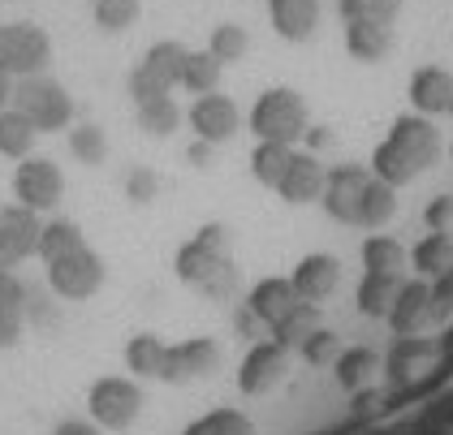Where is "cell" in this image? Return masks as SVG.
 <instances>
[{
    "label": "cell",
    "mask_w": 453,
    "mask_h": 435,
    "mask_svg": "<svg viewBox=\"0 0 453 435\" xmlns=\"http://www.w3.org/2000/svg\"><path fill=\"white\" fill-rule=\"evenodd\" d=\"M346 52L363 65H376L393 52V22L376 18H349L346 22Z\"/></svg>",
    "instance_id": "cell-20"
},
{
    "label": "cell",
    "mask_w": 453,
    "mask_h": 435,
    "mask_svg": "<svg viewBox=\"0 0 453 435\" xmlns=\"http://www.w3.org/2000/svg\"><path fill=\"white\" fill-rule=\"evenodd\" d=\"M48 285H52L57 298L87 301L91 294H100V285H104V259L91 246H78V250L48 263Z\"/></svg>",
    "instance_id": "cell-7"
},
{
    "label": "cell",
    "mask_w": 453,
    "mask_h": 435,
    "mask_svg": "<svg viewBox=\"0 0 453 435\" xmlns=\"http://www.w3.org/2000/svg\"><path fill=\"white\" fill-rule=\"evenodd\" d=\"M285 375H289V349L277 340H255L238 362V388L246 397H264L285 384Z\"/></svg>",
    "instance_id": "cell-9"
},
{
    "label": "cell",
    "mask_w": 453,
    "mask_h": 435,
    "mask_svg": "<svg viewBox=\"0 0 453 435\" xmlns=\"http://www.w3.org/2000/svg\"><path fill=\"white\" fill-rule=\"evenodd\" d=\"M449 100H453V73L441 65H418L411 73V103L415 112L423 117H441L449 112Z\"/></svg>",
    "instance_id": "cell-21"
},
{
    "label": "cell",
    "mask_w": 453,
    "mask_h": 435,
    "mask_svg": "<svg viewBox=\"0 0 453 435\" xmlns=\"http://www.w3.org/2000/svg\"><path fill=\"white\" fill-rule=\"evenodd\" d=\"M402 289V276L397 271H363L358 289H354V306L367 315V319H388V306Z\"/></svg>",
    "instance_id": "cell-24"
},
{
    "label": "cell",
    "mask_w": 453,
    "mask_h": 435,
    "mask_svg": "<svg viewBox=\"0 0 453 435\" xmlns=\"http://www.w3.org/2000/svg\"><path fill=\"white\" fill-rule=\"evenodd\" d=\"M35 138H39V130L31 126L27 112H18L13 103L0 112V156L4 160H27L35 151Z\"/></svg>",
    "instance_id": "cell-28"
},
{
    "label": "cell",
    "mask_w": 453,
    "mask_h": 435,
    "mask_svg": "<svg viewBox=\"0 0 453 435\" xmlns=\"http://www.w3.org/2000/svg\"><path fill=\"white\" fill-rule=\"evenodd\" d=\"M436 160H441V130L432 126V117L406 112L376 142L367 168H372V177H380V181H388L397 190V186H411L418 172H427Z\"/></svg>",
    "instance_id": "cell-1"
},
{
    "label": "cell",
    "mask_w": 453,
    "mask_h": 435,
    "mask_svg": "<svg viewBox=\"0 0 453 435\" xmlns=\"http://www.w3.org/2000/svg\"><path fill=\"white\" fill-rule=\"evenodd\" d=\"M52 435H100V427L87 423V418H65V423H57V431Z\"/></svg>",
    "instance_id": "cell-47"
},
{
    "label": "cell",
    "mask_w": 453,
    "mask_h": 435,
    "mask_svg": "<svg viewBox=\"0 0 453 435\" xmlns=\"http://www.w3.org/2000/svg\"><path fill=\"white\" fill-rule=\"evenodd\" d=\"M342 349H346V345H342V336L333 332V328H324V324H319V328L298 345V354H303V362H307V367H333Z\"/></svg>",
    "instance_id": "cell-39"
},
{
    "label": "cell",
    "mask_w": 453,
    "mask_h": 435,
    "mask_svg": "<svg viewBox=\"0 0 453 435\" xmlns=\"http://www.w3.org/2000/svg\"><path fill=\"white\" fill-rule=\"evenodd\" d=\"M289 156H294V147H285V142H255V151H250V177H255L259 186L277 190Z\"/></svg>",
    "instance_id": "cell-34"
},
{
    "label": "cell",
    "mask_w": 453,
    "mask_h": 435,
    "mask_svg": "<svg viewBox=\"0 0 453 435\" xmlns=\"http://www.w3.org/2000/svg\"><path fill=\"white\" fill-rule=\"evenodd\" d=\"M397 216V190L380 181V177H372L367 186H363V199H358V229H384L388 220Z\"/></svg>",
    "instance_id": "cell-27"
},
{
    "label": "cell",
    "mask_w": 453,
    "mask_h": 435,
    "mask_svg": "<svg viewBox=\"0 0 453 435\" xmlns=\"http://www.w3.org/2000/svg\"><path fill=\"white\" fill-rule=\"evenodd\" d=\"M432 298L441 301V306H453V263L432 280Z\"/></svg>",
    "instance_id": "cell-46"
},
{
    "label": "cell",
    "mask_w": 453,
    "mask_h": 435,
    "mask_svg": "<svg viewBox=\"0 0 453 435\" xmlns=\"http://www.w3.org/2000/svg\"><path fill=\"white\" fill-rule=\"evenodd\" d=\"M337 9H342V22H349V18L397 22V13H402V0H337Z\"/></svg>",
    "instance_id": "cell-40"
},
{
    "label": "cell",
    "mask_w": 453,
    "mask_h": 435,
    "mask_svg": "<svg viewBox=\"0 0 453 435\" xmlns=\"http://www.w3.org/2000/svg\"><path fill=\"white\" fill-rule=\"evenodd\" d=\"M246 48H250V39L238 22H220V27H211L208 34V52L220 61V65H234V61H242Z\"/></svg>",
    "instance_id": "cell-38"
},
{
    "label": "cell",
    "mask_w": 453,
    "mask_h": 435,
    "mask_svg": "<svg viewBox=\"0 0 453 435\" xmlns=\"http://www.w3.org/2000/svg\"><path fill=\"white\" fill-rule=\"evenodd\" d=\"M220 73H225V65L211 57L208 48H199V52H186V65H181V82L177 87H186L190 95H208V91H220Z\"/></svg>",
    "instance_id": "cell-32"
},
{
    "label": "cell",
    "mask_w": 453,
    "mask_h": 435,
    "mask_svg": "<svg viewBox=\"0 0 453 435\" xmlns=\"http://www.w3.org/2000/svg\"><path fill=\"white\" fill-rule=\"evenodd\" d=\"M87 409H91V423L96 427L126 431V427H134V418L142 414V388L130 375H104V379L91 384Z\"/></svg>",
    "instance_id": "cell-5"
},
{
    "label": "cell",
    "mask_w": 453,
    "mask_h": 435,
    "mask_svg": "<svg viewBox=\"0 0 453 435\" xmlns=\"http://www.w3.org/2000/svg\"><path fill=\"white\" fill-rule=\"evenodd\" d=\"M315 328H319V301H303V298H298L289 310H285V315H280L277 324L268 328V336L294 354V349H298V345H303Z\"/></svg>",
    "instance_id": "cell-26"
},
{
    "label": "cell",
    "mask_w": 453,
    "mask_h": 435,
    "mask_svg": "<svg viewBox=\"0 0 453 435\" xmlns=\"http://www.w3.org/2000/svg\"><path fill=\"white\" fill-rule=\"evenodd\" d=\"M411 263V250L397 241L393 233H372L363 241V271H397Z\"/></svg>",
    "instance_id": "cell-31"
},
{
    "label": "cell",
    "mask_w": 453,
    "mask_h": 435,
    "mask_svg": "<svg viewBox=\"0 0 453 435\" xmlns=\"http://www.w3.org/2000/svg\"><path fill=\"white\" fill-rule=\"evenodd\" d=\"M186 435H255V423L242 409H211L203 418H195Z\"/></svg>",
    "instance_id": "cell-36"
},
{
    "label": "cell",
    "mask_w": 453,
    "mask_h": 435,
    "mask_svg": "<svg viewBox=\"0 0 453 435\" xmlns=\"http://www.w3.org/2000/svg\"><path fill=\"white\" fill-rule=\"evenodd\" d=\"M294 301H298V294H294L289 276H264V280H255V285H250V294H246L242 306L259 319V324H264V328H273Z\"/></svg>",
    "instance_id": "cell-22"
},
{
    "label": "cell",
    "mask_w": 453,
    "mask_h": 435,
    "mask_svg": "<svg viewBox=\"0 0 453 435\" xmlns=\"http://www.w3.org/2000/svg\"><path fill=\"white\" fill-rule=\"evenodd\" d=\"M65 195V172L48 156H27L13 168V199L31 211H52Z\"/></svg>",
    "instance_id": "cell-8"
},
{
    "label": "cell",
    "mask_w": 453,
    "mask_h": 435,
    "mask_svg": "<svg viewBox=\"0 0 453 435\" xmlns=\"http://www.w3.org/2000/svg\"><path fill=\"white\" fill-rule=\"evenodd\" d=\"M211 151H216L211 142H203V138H195V142H190V151H186V160H190L195 168H208V164H211Z\"/></svg>",
    "instance_id": "cell-48"
},
{
    "label": "cell",
    "mask_w": 453,
    "mask_h": 435,
    "mask_svg": "<svg viewBox=\"0 0 453 435\" xmlns=\"http://www.w3.org/2000/svg\"><path fill=\"white\" fill-rule=\"evenodd\" d=\"M380 370H384V358L372 345H349V349L337 354V362H333V375H337V384H342L346 393H367Z\"/></svg>",
    "instance_id": "cell-23"
},
{
    "label": "cell",
    "mask_w": 453,
    "mask_h": 435,
    "mask_svg": "<svg viewBox=\"0 0 453 435\" xmlns=\"http://www.w3.org/2000/svg\"><path fill=\"white\" fill-rule=\"evenodd\" d=\"M324 177H328V164H324L315 151H307V147H294V156H289V164H285V172H280V181H277V195L289 202V207L319 202Z\"/></svg>",
    "instance_id": "cell-13"
},
{
    "label": "cell",
    "mask_w": 453,
    "mask_h": 435,
    "mask_svg": "<svg viewBox=\"0 0 453 435\" xmlns=\"http://www.w3.org/2000/svg\"><path fill=\"white\" fill-rule=\"evenodd\" d=\"M126 367L134 370L139 379H165V370H169V340H160L156 332L130 336V345H126Z\"/></svg>",
    "instance_id": "cell-25"
},
{
    "label": "cell",
    "mask_w": 453,
    "mask_h": 435,
    "mask_svg": "<svg viewBox=\"0 0 453 435\" xmlns=\"http://www.w3.org/2000/svg\"><path fill=\"white\" fill-rule=\"evenodd\" d=\"M303 142H307V151H315V156H319V151H328V147L337 142V134H333L328 126H307V134H303Z\"/></svg>",
    "instance_id": "cell-45"
},
{
    "label": "cell",
    "mask_w": 453,
    "mask_h": 435,
    "mask_svg": "<svg viewBox=\"0 0 453 435\" xmlns=\"http://www.w3.org/2000/svg\"><path fill=\"white\" fill-rule=\"evenodd\" d=\"M27 285L13 276V271H0V310H22L27 315Z\"/></svg>",
    "instance_id": "cell-42"
},
{
    "label": "cell",
    "mask_w": 453,
    "mask_h": 435,
    "mask_svg": "<svg viewBox=\"0 0 453 435\" xmlns=\"http://www.w3.org/2000/svg\"><path fill=\"white\" fill-rule=\"evenodd\" d=\"M411 263L423 280H436L441 271L453 263V237L445 229H432V233H423L415 241V250H411Z\"/></svg>",
    "instance_id": "cell-29"
},
{
    "label": "cell",
    "mask_w": 453,
    "mask_h": 435,
    "mask_svg": "<svg viewBox=\"0 0 453 435\" xmlns=\"http://www.w3.org/2000/svg\"><path fill=\"white\" fill-rule=\"evenodd\" d=\"M220 268H229V255H225V229H203L181 255H177V276L190 280V285H208Z\"/></svg>",
    "instance_id": "cell-14"
},
{
    "label": "cell",
    "mask_w": 453,
    "mask_h": 435,
    "mask_svg": "<svg viewBox=\"0 0 453 435\" xmlns=\"http://www.w3.org/2000/svg\"><path fill=\"white\" fill-rule=\"evenodd\" d=\"M289 285H294V294L303 301H328L337 294V285H342V263L328 250H311V255H303L294 263Z\"/></svg>",
    "instance_id": "cell-15"
},
{
    "label": "cell",
    "mask_w": 453,
    "mask_h": 435,
    "mask_svg": "<svg viewBox=\"0 0 453 435\" xmlns=\"http://www.w3.org/2000/svg\"><path fill=\"white\" fill-rule=\"evenodd\" d=\"M13 108L31 117L39 134H57V130H70L73 121V100L70 91L48 78V73H35V78H18L13 82Z\"/></svg>",
    "instance_id": "cell-3"
},
{
    "label": "cell",
    "mask_w": 453,
    "mask_h": 435,
    "mask_svg": "<svg viewBox=\"0 0 453 435\" xmlns=\"http://www.w3.org/2000/svg\"><path fill=\"white\" fill-rule=\"evenodd\" d=\"M160 195V172L147 164H134L126 172V199L134 202V207H147V202H156Z\"/></svg>",
    "instance_id": "cell-41"
},
{
    "label": "cell",
    "mask_w": 453,
    "mask_h": 435,
    "mask_svg": "<svg viewBox=\"0 0 453 435\" xmlns=\"http://www.w3.org/2000/svg\"><path fill=\"white\" fill-rule=\"evenodd\" d=\"M139 112V130L147 138H173L181 126V108L173 103V95H151V100L134 103Z\"/></svg>",
    "instance_id": "cell-30"
},
{
    "label": "cell",
    "mask_w": 453,
    "mask_h": 435,
    "mask_svg": "<svg viewBox=\"0 0 453 435\" xmlns=\"http://www.w3.org/2000/svg\"><path fill=\"white\" fill-rule=\"evenodd\" d=\"M91 13L104 34H121L139 22V0H91Z\"/></svg>",
    "instance_id": "cell-37"
},
{
    "label": "cell",
    "mask_w": 453,
    "mask_h": 435,
    "mask_svg": "<svg viewBox=\"0 0 453 435\" xmlns=\"http://www.w3.org/2000/svg\"><path fill=\"white\" fill-rule=\"evenodd\" d=\"M449 117H453V100H449Z\"/></svg>",
    "instance_id": "cell-51"
},
{
    "label": "cell",
    "mask_w": 453,
    "mask_h": 435,
    "mask_svg": "<svg viewBox=\"0 0 453 435\" xmlns=\"http://www.w3.org/2000/svg\"><path fill=\"white\" fill-rule=\"evenodd\" d=\"M449 156H453V142H449Z\"/></svg>",
    "instance_id": "cell-52"
},
{
    "label": "cell",
    "mask_w": 453,
    "mask_h": 435,
    "mask_svg": "<svg viewBox=\"0 0 453 435\" xmlns=\"http://www.w3.org/2000/svg\"><path fill=\"white\" fill-rule=\"evenodd\" d=\"M441 358V345L432 340V336H393V345H388V354H384V370H388V379L393 384H411L418 370H427L432 362Z\"/></svg>",
    "instance_id": "cell-17"
},
{
    "label": "cell",
    "mask_w": 453,
    "mask_h": 435,
    "mask_svg": "<svg viewBox=\"0 0 453 435\" xmlns=\"http://www.w3.org/2000/svg\"><path fill=\"white\" fill-rule=\"evenodd\" d=\"M78 246H87V241H82V229H78L73 220H48V225L39 229L35 255L43 259V263H52V259L70 255V250H78Z\"/></svg>",
    "instance_id": "cell-33"
},
{
    "label": "cell",
    "mask_w": 453,
    "mask_h": 435,
    "mask_svg": "<svg viewBox=\"0 0 453 435\" xmlns=\"http://www.w3.org/2000/svg\"><path fill=\"white\" fill-rule=\"evenodd\" d=\"M186 43L177 39H160L142 52V61L130 69V100H151V95H169L181 82V65H186Z\"/></svg>",
    "instance_id": "cell-6"
},
{
    "label": "cell",
    "mask_w": 453,
    "mask_h": 435,
    "mask_svg": "<svg viewBox=\"0 0 453 435\" xmlns=\"http://www.w3.org/2000/svg\"><path fill=\"white\" fill-rule=\"evenodd\" d=\"M319 9H324V0H268L273 31L285 43H307L319 27Z\"/></svg>",
    "instance_id": "cell-19"
},
{
    "label": "cell",
    "mask_w": 453,
    "mask_h": 435,
    "mask_svg": "<svg viewBox=\"0 0 453 435\" xmlns=\"http://www.w3.org/2000/svg\"><path fill=\"white\" fill-rule=\"evenodd\" d=\"M39 229H43L39 211L22 207L18 199L0 207V271H13L18 263H27L35 255Z\"/></svg>",
    "instance_id": "cell-10"
},
{
    "label": "cell",
    "mask_w": 453,
    "mask_h": 435,
    "mask_svg": "<svg viewBox=\"0 0 453 435\" xmlns=\"http://www.w3.org/2000/svg\"><path fill=\"white\" fill-rule=\"evenodd\" d=\"M22 324H27L22 310H0V349H13L22 340Z\"/></svg>",
    "instance_id": "cell-43"
},
{
    "label": "cell",
    "mask_w": 453,
    "mask_h": 435,
    "mask_svg": "<svg viewBox=\"0 0 453 435\" xmlns=\"http://www.w3.org/2000/svg\"><path fill=\"white\" fill-rule=\"evenodd\" d=\"M52 61V39L35 22H4L0 27V73L18 78H35Z\"/></svg>",
    "instance_id": "cell-4"
},
{
    "label": "cell",
    "mask_w": 453,
    "mask_h": 435,
    "mask_svg": "<svg viewBox=\"0 0 453 435\" xmlns=\"http://www.w3.org/2000/svg\"><path fill=\"white\" fill-rule=\"evenodd\" d=\"M9 103H13V78H9V73H0V112H4Z\"/></svg>",
    "instance_id": "cell-50"
},
{
    "label": "cell",
    "mask_w": 453,
    "mask_h": 435,
    "mask_svg": "<svg viewBox=\"0 0 453 435\" xmlns=\"http://www.w3.org/2000/svg\"><path fill=\"white\" fill-rule=\"evenodd\" d=\"M423 220H427V229H449V220H453V199L449 195H436L432 207L423 211Z\"/></svg>",
    "instance_id": "cell-44"
},
{
    "label": "cell",
    "mask_w": 453,
    "mask_h": 435,
    "mask_svg": "<svg viewBox=\"0 0 453 435\" xmlns=\"http://www.w3.org/2000/svg\"><path fill=\"white\" fill-rule=\"evenodd\" d=\"M255 328H264V324H259V319H255V315H250V310H246V306H242V310H238V332H242V336H250V332H255Z\"/></svg>",
    "instance_id": "cell-49"
},
{
    "label": "cell",
    "mask_w": 453,
    "mask_h": 435,
    "mask_svg": "<svg viewBox=\"0 0 453 435\" xmlns=\"http://www.w3.org/2000/svg\"><path fill=\"white\" fill-rule=\"evenodd\" d=\"M70 151H73V160H78V164L100 168L108 160V138H104V130H100L96 121H82V126H73V130H70Z\"/></svg>",
    "instance_id": "cell-35"
},
{
    "label": "cell",
    "mask_w": 453,
    "mask_h": 435,
    "mask_svg": "<svg viewBox=\"0 0 453 435\" xmlns=\"http://www.w3.org/2000/svg\"><path fill=\"white\" fill-rule=\"evenodd\" d=\"M372 181V168L367 164H333L324 177V195L319 207L337 220V225H354L358 220V199H363V186Z\"/></svg>",
    "instance_id": "cell-11"
},
{
    "label": "cell",
    "mask_w": 453,
    "mask_h": 435,
    "mask_svg": "<svg viewBox=\"0 0 453 435\" xmlns=\"http://www.w3.org/2000/svg\"><path fill=\"white\" fill-rule=\"evenodd\" d=\"M186 121H190L195 138H203V142H211V147L229 142V138L242 130V112H238V103L229 100V95H220V91L195 95L190 112H186Z\"/></svg>",
    "instance_id": "cell-12"
},
{
    "label": "cell",
    "mask_w": 453,
    "mask_h": 435,
    "mask_svg": "<svg viewBox=\"0 0 453 435\" xmlns=\"http://www.w3.org/2000/svg\"><path fill=\"white\" fill-rule=\"evenodd\" d=\"M432 306H436V298H432V280H402L397 298L388 306V328H393V336L423 332Z\"/></svg>",
    "instance_id": "cell-18"
},
{
    "label": "cell",
    "mask_w": 453,
    "mask_h": 435,
    "mask_svg": "<svg viewBox=\"0 0 453 435\" xmlns=\"http://www.w3.org/2000/svg\"><path fill=\"white\" fill-rule=\"evenodd\" d=\"M311 117H307V100L294 91V87H273L264 91L255 108H250V134L259 142H285V147H298L307 134Z\"/></svg>",
    "instance_id": "cell-2"
},
{
    "label": "cell",
    "mask_w": 453,
    "mask_h": 435,
    "mask_svg": "<svg viewBox=\"0 0 453 435\" xmlns=\"http://www.w3.org/2000/svg\"><path fill=\"white\" fill-rule=\"evenodd\" d=\"M220 370V345L211 336H190L181 345H169V370L165 379L181 384V379H208Z\"/></svg>",
    "instance_id": "cell-16"
}]
</instances>
